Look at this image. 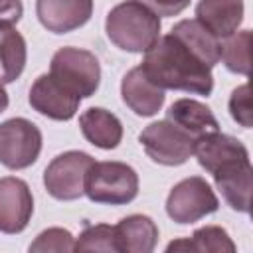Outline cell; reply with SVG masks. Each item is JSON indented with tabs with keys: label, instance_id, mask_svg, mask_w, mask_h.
Segmentation results:
<instances>
[{
	"label": "cell",
	"instance_id": "obj_1",
	"mask_svg": "<svg viewBox=\"0 0 253 253\" xmlns=\"http://www.w3.org/2000/svg\"><path fill=\"white\" fill-rule=\"evenodd\" d=\"M146 77L160 89H176L194 95H211V67L172 32L160 36L140 63Z\"/></svg>",
	"mask_w": 253,
	"mask_h": 253
},
{
	"label": "cell",
	"instance_id": "obj_2",
	"mask_svg": "<svg viewBox=\"0 0 253 253\" xmlns=\"http://www.w3.org/2000/svg\"><path fill=\"white\" fill-rule=\"evenodd\" d=\"M160 16L136 0H125L111 8L105 20L107 38L123 51L142 53L160 38Z\"/></svg>",
	"mask_w": 253,
	"mask_h": 253
},
{
	"label": "cell",
	"instance_id": "obj_3",
	"mask_svg": "<svg viewBox=\"0 0 253 253\" xmlns=\"http://www.w3.org/2000/svg\"><path fill=\"white\" fill-rule=\"evenodd\" d=\"M85 196L95 204H130L138 196V174L125 162H93L85 176Z\"/></svg>",
	"mask_w": 253,
	"mask_h": 253
},
{
	"label": "cell",
	"instance_id": "obj_4",
	"mask_svg": "<svg viewBox=\"0 0 253 253\" xmlns=\"http://www.w3.org/2000/svg\"><path fill=\"white\" fill-rule=\"evenodd\" d=\"M49 75L79 99L95 95L101 83L99 59L79 47H61L53 53Z\"/></svg>",
	"mask_w": 253,
	"mask_h": 253
},
{
	"label": "cell",
	"instance_id": "obj_5",
	"mask_svg": "<svg viewBox=\"0 0 253 253\" xmlns=\"http://www.w3.org/2000/svg\"><path fill=\"white\" fill-rule=\"evenodd\" d=\"M219 200L202 176L180 180L166 198V213L176 223H194L217 211Z\"/></svg>",
	"mask_w": 253,
	"mask_h": 253
},
{
	"label": "cell",
	"instance_id": "obj_6",
	"mask_svg": "<svg viewBox=\"0 0 253 253\" xmlns=\"http://www.w3.org/2000/svg\"><path fill=\"white\" fill-rule=\"evenodd\" d=\"M42 152V130L24 117L0 123V164L10 170L32 166Z\"/></svg>",
	"mask_w": 253,
	"mask_h": 253
},
{
	"label": "cell",
	"instance_id": "obj_7",
	"mask_svg": "<svg viewBox=\"0 0 253 253\" xmlns=\"http://www.w3.org/2000/svg\"><path fill=\"white\" fill-rule=\"evenodd\" d=\"M138 140L146 156L162 166H180L194 154V138L168 119L150 123Z\"/></svg>",
	"mask_w": 253,
	"mask_h": 253
},
{
	"label": "cell",
	"instance_id": "obj_8",
	"mask_svg": "<svg viewBox=\"0 0 253 253\" xmlns=\"http://www.w3.org/2000/svg\"><path fill=\"white\" fill-rule=\"evenodd\" d=\"M95 160L81 150H67L55 156L45 172H43V186L47 194L61 202L77 200L85 194V176Z\"/></svg>",
	"mask_w": 253,
	"mask_h": 253
},
{
	"label": "cell",
	"instance_id": "obj_9",
	"mask_svg": "<svg viewBox=\"0 0 253 253\" xmlns=\"http://www.w3.org/2000/svg\"><path fill=\"white\" fill-rule=\"evenodd\" d=\"M34 213V198L30 186L16 178H0V231L14 235L28 227Z\"/></svg>",
	"mask_w": 253,
	"mask_h": 253
},
{
	"label": "cell",
	"instance_id": "obj_10",
	"mask_svg": "<svg viewBox=\"0 0 253 253\" xmlns=\"http://www.w3.org/2000/svg\"><path fill=\"white\" fill-rule=\"evenodd\" d=\"M28 101L34 111L51 121H69L75 117L81 99L57 83L49 73H43L32 83Z\"/></svg>",
	"mask_w": 253,
	"mask_h": 253
},
{
	"label": "cell",
	"instance_id": "obj_11",
	"mask_svg": "<svg viewBox=\"0 0 253 253\" xmlns=\"http://www.w3.org/2000/svg\"><path fill=\"white\" fill-rule=\"evenodd\" d=\"M36 14L47 32L67 34L89 22L93 0H36Z\"/></svg>",
	"mask_w": 253,
	"mask_h": 253
},
{
	"label": "cell",
	"instance_id": "obj_12",
	"mask_svg": "<svg viewBox=\"0 0 253 253\" xmlns=\"http://www.w3.org/2000/svg\"><path fill=\"white\" fill-rule=\"evenodd\" d=\"M194 154L198 158V164L210 174H213L229 162L249 158L247 148L237 138L223 134L219 130L198 136L194 140Z\"/></svg>",
	"mask_w": 253,
	"mask_h": 253
},
{
	"label": "cell",
	"instance_id": "obj_13",
	"mask_svg": "<svg viewBox=\"0 0 253 253\" xmlns=\"http://www.w3.org/2000/svg\"><path fill=\"white\" fill-rule=\"evenodd\" d=\"M121 95L125 105L138 117H152L156 115L164 105V89L154 85L142 67H132L121 83Z\"/></svg>",
	"mask_w": 253,
	"mask_h": 253
},
{
	"label": "cell",
	"instance_id": "obj_14",
	"mask_svg": "<svg viewBox=\"0 0 253 253\" xmlns=\"http://www.w3.org/2000/svg\"><path fill=\"white\" fill-rule=\"evenodd\" d=\"M251 162L247 160H235L229 162L225 166H221L219 170H215L213 182L215 188L221 192L223 200L227 202V206L235 211L247 213L249 206H251Z\"/></svg>",
	"mask_w": 253,
	"mask_h": 253
},
{
	"label": "cell",
	"instance_id": "obj_15",
	"mask_svg": "<svg viewBox=\"0 0 253 253\" xmlns=\"http://www.w3.org/2000/svg\"><path fill=\"white\" fill-rule=\"evenodd\" d=\"M243 10V0H200L196 6V20L217 40H225L241 26Z\"/></svg>",
	"mask_w": 253,
	"mask_h": 253
},
{
	"label": "cell",
	"instance_id": "obj_16",
	"mask_svg": "<svg viewBox=\"0 0 253 253\" xmlns=\"http://www.w3.org/2000/svg\"><path fill=\"white\" fill-rule=\"evenodd\" d=\"M158 241V227L152 217L132 213L115 225V243L121 253H150Z\"/></svg>",
	"mask_w": 253,
	"mask_h": 253
},
{
	"label": "cell",
	"instance_id": "obj_17",
	"mask_svg": "<svg viewBox=\"0 0 253 253\" xmlns=\"http://www.w3.org/2000/svg\"><path fill=\"white\" fill-rule=\"evenodd\" d=\"M166 119L176 126H180L184 132H188L194 140L202 134L219 130V123L211 113V109L196 99L174 101L166 111Z\"/></svg>",
	"mask_w": 253,
	"mask_h": 253
},
{
	"label": "cell",
	"instance_id": "obj_18",
	"mask_svg": "<svg viewBox=\"0 0 253 253\" xmlns=\"http://www.w3.org/2000/svg\"><path fill=\"white\" fill-rule=\"evenodd\" d=\"M79 126L87 142L103 150L117 148L123 138V125L117 115L101 107H91L83 111L79 117Z\"/></svg>",
	"mask_w": 253,
	"mask_h": 253
},
{
	"label": "cell",
	"instance_id": "obj_19",
	"mask_svg": "<svg viewBox=\"0 0 253 253\" xmlns=\"http://www.w3.org/2000/svg\"><path fill=\"white\" fill-rule=\"evenodd\" d=\"M28 59L26 40L14 26H0V83L16 81Z\"/></svg>",
	"mask_w": 253,
	"mask_h": 253
},
{
	"label": "cell",
	"instance_id": "obj_20",
	"mask_svg": "<svg viewBox=\"0 0 253 253\" xmlns=\"http://www.w3.org/2000/svg\"><path fill=\"white\" fill-rule=\"evenodd\" d=\"M174 36H178L188 47H192L210 67H213L221 57V42L208 32L198 20H180L170 30Z\"/></svg>",
	"mask_w": 253,
	"mask_h": 253
},
{
	"label": "cell",
	"instance_id": "obj_21",
	"mask_svg": "<svg viewBox=\"0 0 253 253\" xmlns=\"http://www.w3.org/2000/svg\"><path fill=\"white\" fill-rule=\"evenodd\" d=\"M168 253L172 251H198V253H233L235 243L229 233L219 225H206L192 233V237L176 239L168 243Z\"/></svg>",
	"mask_w": 253,
	"mask_h": 253
},
{
	"label": "cell",
	"instance_id": "obj_22",
	"mask_svg": "<svg viewBox=\"0 0 253 253\" xmlns=\"http://www.w3.org/2000/svg\"><path fill=\"white\" fill-rule=\"evenodd\" d=\"M249 45H251V30H241L225 38L221 43V61L231 73L249 75Z\"/></svg>",
	"mask_w": 253,
	"mask_h": 253
},
{
	"label": "cell",
	"instance_id": "obj_23",
	"mask_svg": "<svg viewBox=\"0 0 253 253\" xmlns=\"http://www.w3.org/2000/svg\"><path fill=\"white\" fill-rule=\"evenodd\" d=\"M73 251H103V253H115L117 243H115V225L107 223H97V225H87L79 237L75 239Z\"/></svg>",
	"mask_w": 253,
	"mask_h": 253
},
{
	"label": "cell",
	"instance_id": "obj_24",
	"mask_svg": "<svg viewBox=\"0 0 253 253\" xmlns=\"http://www.w3.org/2000/svg\"><path fill=\"white\" fill-rule=\"evenodd\" d=\"M75 245V237L71 235V231L63 229V227H49L45 231H42L32 243H30V251L34 253H69L73 251Z\"/></svg>",
	"mask_w": 253,
	"mask_h": 253
},
{
	"label": "cell",
	"instance_id": "obj_25",
	"mask_svg": "<svg viewBox=\"0 0 253 253\" xmlns=\"http://www.w3.org/2000/svg\"><path fill=\"white\" fill-rule=\"evenodd\" d=\"M229 115L235 123H239L243 128L251 126V95L249 85L243 83L231 91L229 97Z\"/></svg>",
	"mask_w": 253,
	"mask_h": 253
},
{
	"label": "cell",
	"instance_id": "obj_26",
	"mask_svg": "<svg viewBox=\"0 0 253 253\" xmlns=\"http://www.w3.org/2000/svg\"><path fill=\"white\" fill-rule=\"evenodd\" d=\"M140 4H144L148 10H152L156 16H178L180 12H184L190 6V0H136Z\"/></svg>",
	"mask_w": 253,
	"mask_h": 253
},
{
	"label": "cell",
	"instance_id": "obj_27",
	"mask_svg": "<svg viewBox=\"0 0 253 253\" xmlns=\"http://www.w3.org/2000/svg\"><path fill=\"white\" fill-rule=\"evenodd\" d=\"M24 6L20 0H0V26H14L22 20Z\"/></svg>",
	"mask_w": 253,
	"mask_h": 253
},
{
	"label": "cell",
	"instance_id": "obj_28",
	"mask_svg": "<svg viewBox=\"0 0 253 253\" xmlns=\"http://www.w3.org/2000/svg\"><path fill=\"white\" fill-rule=\"evenodd\" d=\"M6 107H8V93H6V89L0 83V113L6 111Z\"/></svg>",
	"mask_w": 253,
	"mask_h": 253
}]
</instances>
